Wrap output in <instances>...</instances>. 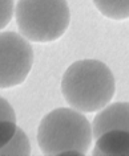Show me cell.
Returning a JSON list of instances; mask_svg holds the SVG:
<instances>
[{"mask_svg": "<svg viewBox=\"0 0 129 156\" xmlns=\"http://www.w3.org/2000/svg\"><path fill=\"white\" fill-rule=\"evenodd\" d=\"M101 15L112 20L129 19V0H92Z\"/></svg>", "mask_w": 129, "mask_h": 156, "instance_id": "52a82bcc", "label": "cell"}, {"mask_svg": "<svg viewBox=\"0 0 129 156\" xmlns=\"http://www.w3.org/2000/svg\"><path fill=\"white\" fill-rule=\"evenodd\" d=\"M93 139L92 124L76 108L59 107L41 119L37 143L44 155L80 154L89 150Z\"/></svg>", "mask_w": 129, "mask_h": 156, "instance_id": "7a4b0ae2", "label": "cell"}, {"mask_svg": "<svg viewBox=\"0 0 129 156\" xmlns=\"http://www.w3.org/2000/svg\"><path fill=\"white\" fill-rule=\"evenodd\" d=\"M13 16V0H0V30L9 24Z\"/></svg>", "mask_w": 129, "mask_h": 156, "instance_id": "30bf717a", "label": "cell"}, {"mask_svg": "<svg viewBox=\"0 0 129 156\" xmlns=\"http://www.w3.org/2000/svg\"><path fill=\"white\" fill-rule=\"evenodd\" d=\"M115 90L116 82L112 70L99 60L73 62L61 78L64 99L81 112H95L108 106Z\"/></svg>", "mask_w": 129, "mask_h": 156, "instance_id": "6da1fadb", "label": "cell"}, {"mask_svg": "<svg viewBox=\"0 0 129 156\" xmlns=\"http://www.w3.org/2000/svg\"><path fill=\"white\" fill-rule=\"evenodd\" d=\"M15 16L20 33L35 42L59 40L71 21L67 0H19Z\"/></svg>", "mask_w": 129, "mask_h": 156, "instance_id": "3957f363", "label": "cell"}, {"mask_svg": "<svg viewBox=\"0 0 129 156\" xmlns=\"http://www.w3.org/2000/svg\"><path fill=\"white\" fill-rule=\"evenodd\" d=\"M95 156L125 155L129 156V131L109 130L96 139Z\"/></svg>", "mask_w": 129, "mask_h": 156, "instance_id": "8992f818", "label": "cell"}, {"mask_svg": "<svg viewBox=\"0 0 129 156\" xmlns=\"http://www.w3.org/2000/svg\"><path fill=\"white\" fill-rule=\"evenodd\" d=\"M109 130L129 131V102H116L105 106L95 116L92 123L93 138L97 139Z\"/></svg>", "mask_w": 129, "mask_h": 156, "instance_id": "5b68a950", "label": "cell"}, {"mask_svg": "<svg viewBox=\"0 0 129 156\" xmlns=\"http://www.w3.org/2000/svg\"><path fill=\"white\" fill-rule=\"evenodd\" d=\"M33 65L32 46L23 34L0 32V89L21 85Z\"/></svg>", "mask_w": 129, "mask_h": 156, "instance_id": "277c9868", "label": "cell"}, {"mask_svg": "<svg viewBox=\"0 0 129 156\" xmlns=\"http://www.w3.org/2000/svg\"><path fill=\"white\" fill-rule=\"evenodd\" d=\"M4 155H19V156H28L31 155V143L28 136L21 128L17 127V131L15 136L11 139L8 144H6L3 148H0V156Z\"/></svg>", "mask_w": 129, "mask_h": 156, "instance_id": "ba28073f", "label": "cell"}, {"mask_svg": "<svg viewBox=\"0 0 129 156\" xmlns=\"http://www.w3.org/2000/svg\"><path fill=\"white\" fill-rule=\"evenodd\" d=\"M0 119L16 122V115H15L12 106H11L8 103V101L4 99L3 97H0Z\"/></svg>", "mask_w": 129, "mask_h": 156, "instance_id": "8fae6325", "label": "cell"}, {"mask_svg": "<svg viewBox=\"0 0 129 156\" xmlns=\"http://www.w3.org/2000/svg\"><path fill=\"white\" fill-rule=\"evenodd\" d=\"M16 131H17L16 122L0 119V148H3L6 144L11 142V139L16 134Z\"/></svg>", "mask_w": 129, "mask_h": 156, "instance_id": "9c48e42d", "label": "cell"}]
</instances>
